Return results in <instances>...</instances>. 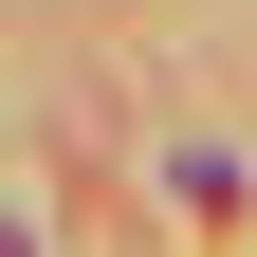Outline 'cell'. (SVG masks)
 Wrapping results in <instances>:
<instances>
[{"label":"cell","instance_id":"1","mask_svg":"<svg viewBox=\"0 0 257 257\" xmlns=\"http://www.w3.org/2000/svg\"><path fill=\"white\" fill-rule=\"evenodd\" d=\"M166 184H184V220H239V202H257V166H239V147H184Z\"/></svg>","mask_w":257,"mask_h":257},{"label":"cell","instance_id":"2","mask_svg":"<svg viewBox=\"0 0 257 257\" xmlns=\"http://www.w3.org/2000/svg\"><path fill=\"white\" fill-rule=\"evenodd\" d=\"M0 257H37V239H19V220H0Z\"/></svg>","mask_w":257,"mask_h":257}]
</instances>
